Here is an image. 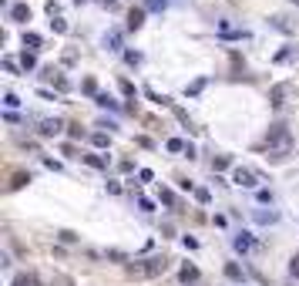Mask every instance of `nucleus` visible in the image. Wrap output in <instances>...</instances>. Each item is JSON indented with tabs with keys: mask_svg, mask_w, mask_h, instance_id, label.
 <instances>
[{
	"mask_svg": "<svg viewBox=\"0 0 299 286\" xmlns=\"http://www.w3.org/2000/svg\"><path fill=\"white\" fill-rule=\"evenodd\" d=\"M138 179H141V182H152L155 175H152V169H141V172H138Z\"/></svg>",
	"mask_w": 299,
	"mask_h": 286,
	"instance_id": "obj_35",
	"label": "nucleus"
},
{
	"mask_svg": "<svg viewBox=\"0 0 299 286\" xmlns=\"http://www.w3.org/2000/svg\"><path fill=\"white\" fill-rule=\"evenodd\" d=\"M4 67H7L10 74H14V71H17V61H14V57H4Z\"/></svg>",
	"mask_w": 299,
	"mask_h": 286,
	"instance_id": "obj_36",
	"label": "nucleus"
},
{
	"mask_svg": "<svg viewBox=\"0 0 299 286\" xmlns=\"http://www.w3.org/2000/svg\"><path fill=\"white\" fill-rule=\"evenodd\" d=\"M94 101H97V105H101V108H118V101H114L111 94H105V91H101V94H97Z\"/></svg>",
	"mask_w": 299,
	"mask_h": 286,
	"instance_id": "obj_19",
	"label": "nucleus"
},
{
	"mask_svg": "<svg viewBox=\"0 0 299 286\" xmlns=\"http://www.w3.org/2000/svg\"><path fill=\"white\" fill-rule=\"evenodd\" d=\"M61 128H64V125L57 122V118H44V122H41V128H37V131H41L44 138H51V135H61Z\"/></svg>",
	"mask_w": 299,
	"mask_h": 286,
	"instance_id": "obj_6",
	"label": "nucleus"
},
{
	"mask_svg": "<svg viewBox=\"0 0 299 286\" xmlns=\"http://www.w3.org/2000/svg\"><path fill=\"white\" fill-rule=\"evenodd\" d=\"M10 20H20V24L31 20V7H27V4H14V7H10Z\"/></svg>",
	"mask_w": 299,
	"mask_h": 286,
	"instance_id": "obj_9",
	"label": "nucleus"
},
{
	"mask_svg": "<svg viewBox=\"0 0 299 286\" xmlns=\"http://www.w3.org/2000/svg\"><path fill=\"white\" fill-rule=\"evenodd\" d=\"M289 273H292V276H299V256H292V259H289Z\"/></svg>",
	"mask_w": 299,
	"mask_h": 286,
	"instance_id": "obj_34",
	"label": "nucleus"
},
{
	"mask_svg": "<svg viewBox=\"0 0 299 286\" xmlns=\"http://www.w3.org/2000/svg\"><path fill=\"white\" fill-rule=\"evenodd\" d=\"M178 276H182V283H185V286H195V279H198V270H195V266H188V263H185Z\"/></svg>",
	"mask_w": 299,
	"mask_h": 286,
	"instance_id": "obj_11",
	"label": "nucleus"
},
{
	"mask_svg": "<svg viewBox=\"0 0 299 286\" xmlns=\"http://www.w3.org/2000/svg\"><path fill=\"white\" fill-rule=\"evenodd\" d=\"M121 94H124V98H138L135 84H131V81H121Z\"/></svg>",
	"mask_w": 299,
	"mask_h": 286,
	"instance_id": "obj_26",
	"label": "nucleus"
},
{
	"mask_svg": "<svg viewBox=\"0 0 299 286\" xmlns=\"http://www.w3.org/2000/svg\"><path fill=\"white\" fill-rule=\"evenodd\" d=\"M195 199H198L202 205H209L212 202V192H209V188H195Z\"/></svg>",
	"mask_w": 299,
	"mask_h": 286,
	"instance_id": "obj_23",
	"label": "nucleus"
},
{
	"mask_svg": "<svg viewBox=\"0 0 299 286\" xmlns=\"http://www.w3.org/2000/svg\"><path fill=\"white\" fill-rule=\"evenodd\" d=\"M232 182H235V185H242V188H256V185H259V179H256V172L242 169V165H239V169L232 172Z\"/></svg>",
	"mask_w": 299,
	"mask_h": 286,
	"instance_id": "obj_3",
	"label": "nucleus"
},
{
	"mask_svg": "<svg viewBox=\"0 0 299 286\" xmlns=\"http://www.w3.org/2000/svg\"><path fill=\"white\" fill-rule=\"evenodd\" d=\"M105 4H108V0H105Z\"/></svg>",
	"mask_w": 299,
	"mask_h": 286,
	"instance_id": "obj_39",
	"label": "nucleus"
},
{
	"mask_svg": "<svg viewBox=\"0 0 299 286\" xmlns=\"http://www.w3.org/2000/svg\"><path fill=\"white\" fill-rule=\"evenodd\" d=\"M212 169H215V172H222V169H229V155H218V158H215V162H212Z\"/></svg>",
	"mask_w": 299,
	"mask_h": 286,
	"instance_id": "obj_28",
	"label": "nucleus"
},
{
	"mask_svg": "<svg viewBox=\"0 0 299 286\" xmlns=\"http://www.w3.org/2000/svg\"><path fill=\"white\" fill-rule=\"evenodd\" d=\"M67 135H71V138H81L84 128H81V125H71V128H67Z\"/></svg>",
	"mask_w": 299,
	"mask_h": 286,
	"instance_id": "obj_32",
	"label": "nucleus"
},
{
	"mask_svg": "<svg viewBox=\"0 0 299 286\" xmlns=\"http://www.w3.org/2000/svg\"><path fill=\"white\" fill-rule=\"evenodd\" d=\"M165 7H168V0H145V10H158L162 14Z\"/></svg>",
	"mask_w": 299,
	"mask_h": 286,
	"instance_id": "obj_20",
	"label": "nucleus"
},
{
	"mask_svg": "<svg viewBox=\"0 0 299 286\" xmlns=\"http://www.w3.org/2000/svg\"><path fill=\"white\" fill-rule=\"evenodd\" d=\"M124 61H128V64H141V54H138V51H128V54H124Z\"/></svg>",
	"mask_w": 299,
	"mask_h": 286,
	"instance_id": "obj_30",
	"label": "nucleus"
},
{
	"mask_svg": "<svg viewBox=\"0 0 299 286\" xmlns=\"http://www.w3.org/2000/svg\"><path fill=\"white\" fill-rule=\"evenodd\" d=\"M27 182H31V175H27V172H17L14 182H10V188H20V185H27Z\"/></svg>",
	"mask_w": 299,
	"mask_h": 286,
	"instance_id": "obj_21",
	"label": "nucleus"
},
{
	"mask_svg": "<svg viewBox=\"0 0 299 286\" xmlns=\"http://www.w3.org/2000/svg\"><path fill=\"white\" fill-rule=\"evenodd\" d=\"M226 276L239 283V279H242V266H239V263H226Z\"/></svg>",
	"mask_w": 299,
	"mask_h": 286,
	"instance_id": "obj_14",
	"label": "nucleus"
},
{
	"mask_svg": "<svg viewBox=\"0 0 299 286\" xmlns=\"http://www.w3.org/2000/svg\"><path fill=\"white\" fill-rule=\"evenodd\" d=\"M162 202H165V205H171V202H175V196H171L168 188H162Z\"/></svg>",
	"mask_w": 299,
	"mask_h": 286,
	"instance_id": "obj_38",
	"label": "nucleus"
},
{
	"mask_svg": "<svg viewBox=\"0 0 299 286\" xmlns=\"http://www.w3.org/2000/svg\"><path fill=\"white\" fill-rule=\"evenodd\" d=\"M145 263V279H155V276H162L165 270H168V259L165 256H148V259H141Z\"/></svg>",
	"mask_w": 299,
	"mask_h": 286,
	"instance_id": "obj_2",
	"label": "nucleus"
},
{
	"mask_svg": "<svg viewBox=\"0 0 299 286\" xmlns=\"http://www.w3.org/2000/svg\"><path fill=\"white\" fill-rule=\"evenodd\" d=\"M286 94H289V84H272V88H269V105L272 108H283L286 105Z\"/></svg>",
	"mask_w": 299,
	"mask_h": 286,
	"instance_id": "obj_4",
	"label": "nucleus"
},
{
	"mask_svg": "<svg viewBox=\"0 0 299 286\" xmlns=\"http://www.w3.org/2000/svg\"><path fill=\"white\" fill-rule=\"evenodd\" d=\"M272 27H276V31H286V34H289V24H286L283 17H272Z\"/></svg>",
	"mask_w": 299,
	"mask_h": 286,
	"instance_id": "obj_29",
	"label": "nucleus"
},
{
	"mask_svg": "<svg viewBox=\"0 0 299 286\" xmlns=\"http://www.w3.org/2000/svg\"><path fill=\"white\" fill-rule=\"evenodd\" d=\"M84 94H91V98H97V94H101V91H97V84H94V78H84Z\"/></svg>",
	"mask_w": 299,
	"mask_h": 286,
	"instance_id": "obj_17",
	"label": "nucleus"
},
{
	"mask_svg": "<svg viewBox=\"0 0 299 286\" xmlns=\"http://www.w3.org/2000/svg\"><path fill=\"white\" fill-rule=\"evenodd\" d=\"M44 74H47L51 81H54V88L61 91V94H64V91H71V81H67V78H64V74H61V71H54V67H47V71H44Z\"/></svg>",
	"mask_w": 299,
	"mask_h": 286,
	"instance_id": "obj_5",
	"label": "nucleus"
},
{
	"mask_svg": "<svg viewBox=\"0 0 299 286\" xmlns=\"http://www.w3.org/2000/svg\"><path fill=\"white\" fill-rule=\"evenodd\" d=\"M145 24V7H131L128 10V31H138Z\"/></svg>",
	"mask_w": 299,
	"mask_h": 286,
	"instance_id": "obj_8",
	"label": "nucleus"
},
{
	"mask_svg": "<svg viewBox=\"0 0 299 286\" xmlns=\"http://www.w3.org/2000/svg\"><path fill=\"white\" fill-rule=\"evenodd\" d=\"M252 216H256V222H262V226H269V222H276V219H279V216H276L272 209H269V212H266V209H256Z\"/></svg>",
	"mask_w": 299,
	"mask_h": 286,
	"instance_id": "obj_12",
	"label": "nucleus"
},
{
	"mask_svg": "<svg viewBox=\"0 0 299 286\" xmlns=\"http://www.w3.org/2000/svg\"><path fill=\"white\" fill-rule=\"evenodd\" d=\"M91 141H94L97 148H108V135H105V131H94V135H91Z\"/></svg>",
	"mask_w": 299,
	"mask_h": 286,
	"instance_id": "obj_24",
	"label": "nucleus"
},
{
	"mask_svg": "<svg viewBox=\"0 0 299 286\" xmlns=\"http://www.w3.org/2000/svg\"><path fill=\"white\" fill-rule=\"evenodd\" d=\"M20 64H24V71H31V67L37 64V57H34V54H27V51H24V54H20Z\"/></svg>",
	"mask_w": 299,
	"mask_h": 286,
	"instance_id": "obj_25",
	"label": "nucleus"
},
{
	"mask_svg": "<svg viewBox=\"0 0 299 286\" xmlns=\"http://www.w3.org/2000/svg\"><path fill=\"white\" fill-rule=\"evenodd\" d=\"M47 14H51V17H57V14H61V7H57L54 0H47Z\"/></svg>",
	"mask_w": 299,
	"mask_h": 286,
	"instance_id": "obj_37",
	"label": "nucleus"
},
{
	"mask_svg": "<svg viewBox=\"0 0 299 286\" xmlns=\"http://www.w3.org/2000/svg\"><path fill=\"white\" fill-rule=\"evenodd\" d=\"M252 249H256V239L249 232H239L235 236V253H252Z\"/></svg>",
	"mask_w": 299,
	"mask_h": 286,
	"instance_id": "obj_7",
	"label": "nucleus"
},
{
	"mask_svg": "<svg viewBox=\"0 0 299 286\" xmlns=\"http://www.w3.org/2000/svg\"><path fill=\"white\" fill-rule=\"evenodd\" d=\"M105 47L108 51H121V31H108L105 34Z\"/></svg>",
	"mask_w": 299,
	"mask_h": 286,
	"instance_id": "obj_10",
	"label": "nucleus"
},
{
	"mask_svg": "<svg viewBox=\"0 0 299 286\" xmlns=\"http://www.w3.org/2000/svg\"><path fill=\"white\" fill-rule=\"evenodd\" d=\"M14 286H31V276H27V273H20V276L14 279Z\"/></svg>",
	"mask_w": 299,
	"mask_h": 286,
	"instance_id": "obj_33",
	"label": "nucleus"
},
{
	"mask_svg": "<svg viewBox=\"0 0 299 286\" xmlns=\"http://www.w3.org/2000/svg\"><path fill=\"white\" fill-rule=\"evenodd\" d=\"M4 105H7V108H17L20 101H17V94H10V91H7V94H4Z\"/></svg>",
	"mask_w": 299,
	"mask_h": 286,
	"instance_id": "obj_31",
	"label": "nucleus"
},
{
	"mask_svg": "<svg viewBox=\"0 0 299 286\" xmlns=\"http://www.w3.org/2000/svg\"><path fill=\"white\" fill-rule=\"evenodd\" d=\"M57 239H61V243H78V232H71V229H61V232H57Z\"/></svg>",
	"mask_w": 299,
	"mask_h": 286,
	"instance_id": "obj_22",
	"label": "nucleus"
},
{
	"mask_svg": "<svg viewBox=\"0 0 299 286\" xmlns=\"http://www.w3.org/2000/svg\"><path fill=\"white\" fill-rule=\"evenodd\" d=\"M292 54H296V47H283L279 54H276V64H286V61H292Z\"/></svg>",
	"mask_w": 299,
	"mask_h": 286,
	"instance_id": "obj_18",
	"label": "nucleus"
},
{
	"mask_svg": "<svg viewBox=\"0 0 299 286\" xmlns=\"http://www.w3.org/2000/svg\"><path fill=\"white\" fill-rule=\"evenodd\" d=\"M24 47H34V51H37V47H41V34L27 31V34H24Z\"/></svg>",
	"mask_w": 299,
	"mask_h": 286,
	"instance_id": "obj_15",
	"label": "nucleus"
},
{
	"mask_svg": "<svg viewBox=\"0 0 299 286\" xmlns=\"http://www.w3.org/2000/svg\"><path fill=\"white\" fill-rule=\"evenodd\" d=\"M266 145H269V152H276L272 158H283L286 152H289L292 138H289V131H286V125H272V128H269V135H266Z\"/></svg>",
	"mask_w": 299,
	"mask_h": 286,
	"instance_id": "obj_1",
	"label": "nucleus"
},
{
	"mask_svg": "<svg viewBox=\"0 0 299 286\" xmlns=\"http://www.w3.org/2000/svg\"><path fill=\"white\" fill-rule=\"evenodd\" d=\"M165 148H168V152H188V145L182 138H168V141H165Z\"/></svg>",
	"mask_w": 299,
	"mask_h": 286,
	"instance_id": "obj_16",
	"label": "nucleus"
},
{
	"mask_svg": "<svg viewBox=\"0 0 299 286\" xmlns=\"http://www.w3.org/2000/svg\"><path fill=\"white\" fill-rule=\"evenodd\" d=\"M81 158L91 165V169H108V158L105 155H81Z\"/></svg>",
	"mask_w": 299,
	"mask_h": 286,
	"instance_id": "obj_13",
	"label": "nucleus"
},
{
	"mask_svg": "<svg viewBox=\"0 0 299 286\" xmlns=\"http://www.w3.org/2000/svg\"><path fill=\"white\" fill-rule=\"evenodd\" d=\"M51 27H54L57 34H67V20H61V17H54V20H51Z\"/></svg>",
	"mask_w": 299,
	"mask_h": 286,
	"instance_id": "obj_27",
	"label": "nucleus"
}]
</instances>
